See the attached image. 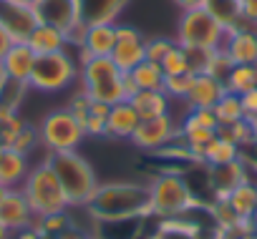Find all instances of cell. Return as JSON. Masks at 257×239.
Here are the masks:
<instances>
[{
    "label": "cell",
    "instance_id": "f6af8a7d",
    "mask_svg": "<svg viewBox=\"0 0 257 239\" xmlns=\"http://www.w3.org/2000/svg\"><path fill=\"white\" fill-rule=\"evenodd\" d=\"M239 239H257V236H254V231H242Z\"/></svg>",
    "mask_w": 257,
    "mask_h": 239
},
{
    "label": "cell",
    "instance_id": "1f68e13d",
    "mask_svg": "<svg viewBox=\"0 0 257 239\" xmlns=\"http://www.w3.org/2000/svg\"><path fill=\"white\" fill-rule=\"evenodd\" d=\"M184 126H197V129H219V121L214 116V108H189L187 118H184Z\"/></svg>",
    "mask_w": 257,
    "mask_h": 239
},
{
    "label": "cell",
    "instance_id": "ab89813d",
    "mask_svg": "<svg viewBox=\"0 0 257 239\" xmlns=\"http://www.w3.org/2000/svg\"><path fill=\"white\" fill-rule=\"evenodd\" d=\"M177 8L184 13V11H197V8H207L209 0H174Z\"/></svg>",
    "mask_w": 257,
    "mask_h": 239
},
{
    "label": "cell",
    "instance_id": "bcb514c9",
    "mask_svg": "<svg viewBox=\"0 0 257 239\" xmlns=\"http://www.w3.org/2000/svg\"><path fill=\"white\" fill-rule=\"evenodd\" d=\"M6 194H8V186H3V184H0V201L6 199Z\"/></svg>",
    "mask_w": 257,
    "mask_h": 239
},
{
    "label": "cell",
    "instance_id": "4fadbf2b",
    "mask_svg": "<svg viewBox=\"0 0 257 239\" xmlns=\"http://www.w3.org/2000/svg\"><path fill=\"white\" fill-rule=\"evenodd\" d=\"M222 51L234 66H254L257 63V31L249 28H229L222 43Z\"/></svg>",
    "mask_w": 257,
    "mask_h": 239
},
{
    "label": "cell",
    "instance_id": "9a60e30c",
    "mask_svg": "<svg viewBox=\"0 0 257 239\" xmlns=\"http://www.w3.org/2000/svg\"><path fill=\"white\" fill-rule=\"evenodd\" d=\"M224 93H227L224 81H219L209 73H199V76H194V83H192L184 103L189 108H214Z\"/></svg>",
    "mask_w": 257,
    "mask_h": 239
},
{
    "label": "cell",
    "instance_id": "7402d4cb",
    "mask_svg": "<svg viewBox=\"0 0 257 239\" xmlns=\"http://www.w3.org/2000/svg\"><path fill=\"white\" fill-rule=\"evenodd\" d=\"M26 176H28V156L16 149H6L0 156V184L13 189L18 181H26Z\"/></svg>",
    "mask_w": 257,
    "mask_h": 239
},
{
    "label": "cell",
    "instance_id": "cb8c5ba5",
    "mask_svg": "<svg viewBox=\"0 0 257 239\" xmlns=\"http://www.w3.org/2000/svg\"><path fill=\"white\" fill-rule=\"evenodd\" d=\"M227 201H229V206H232L242 219H249L252 211L257 209V184L249 181V179H244L242 184H237V186L227 194Z\"/></svg>",
    "mask_w": 257,
    "mask_h": 239
},
{
    "label": "cell",
    "instance_id": "7a4b0ae2",
    "mask_svg": "<svg viewBox=\"0 0 257 239\" xmlns=\"http://www.w3.org/2000/svg\"><path fill=\"white\" fill-rule=\"evenodd\" d=\"M48 164L56 171V176H58V181H61V186L68 196V204L71 206H86L98 189V179H96L91 164L81 154H76V149L48 154Z\"/></svg>",
    "mask_w": 257,
    "mask_h": 239
},
{
    "label": "cell",
    "instance_id": "4316f807",
    "mask_svg": "<svg viewBox=\"0 0 257 239\" xmlns=\"http://www.w3.org/2000/svg\"><path fill=\"white\" fill-rule=\"evenodd\" d=\"M224 88L237 96H244L247 91L257 88V66H232L224 78Z\"/></svg>",
    "mask_w": 257,
    "mask_h": 239
},
{
    "label": "cell",
    "instance_id": "f907efd6",
    "mask_svg": "<svg viewBox=\"0 0 257 239\" xmlns=\"http://www.w3.org/2000/svg\"><path fill=\"white\" fill-rule=\"evenodd\" d=\"M254 236H257V231H254Z\"/></svg>",
    "mask_w": 257,
    "mask_h": 239
},
{
    "label": "cell",
    "instance_id": "7c38bea8",
    "mask_svg": "<svg viewBox=\"0 0 257 239\" xmlns=\"http://www.w3.org/2000/svg\"><path fill=\"white\" fill-rule=\"evenodd\" d=\"M38 23L41 21L36 16V8L21 6L16 0H0V26L13 36L16 43H23Z\"/></svg>",
    "mask_w": 257,
    "mask_h": 239
},
{
    "label": "cell",
    "instance_id": "6da1fadb",
    "mask_svg": "<svg viewBox=\"0 0 257 239\" xmlns=\"http://www.w3.org/2000/svg\"><path fill=\"white\" fill-rule=\"evenodd\" d=\"M96 221H132L152 214V189L137 181L98 184L96 194L86 204Z\"/></svg>",
    "mask_w": 257,
    "mask_h": 239
},
{
    "label": "cell",
    "instance_id": "836d02e7",
    "mask_svg": "<svg viewBox=\"0 0 257 239\" xmlns=\"http://www.w3.org/2000/svg\"><path fill=\"white\" fill-rule=\"evenodd\" d=\"M174 46H177V38H162V36L149 38V41H147V61L159 66V63H162V58H164Z\"/></svg>",
    "mask_w": 257,
    "mask_h": 239
},
{
    "label": "cell",
    "instance_id": "681fc988",
    "mask_svg": "<svg viewBox=\"0 0 257 239\" xmlns=\"http://www.w3.org/2000/svg\"><path fill=\"white\" fill-rule=\"evenodd\" d=\"M154 239H162V236H154Z\"/></svg>",
    "mask_w": 257,
    "mask_h": 239
},
{
    "label": "cell",
    "instance_id": "484cf974",
    "mask_svg": "<svg viewBox=\"0 0 257 239\" xmlns=\"http://www.w3.org/2000/svg\"><path fill=\"white\" fill-rule=\"evenodd\" d=\"M128 76H132V81L137 83L139 91H162L164 88V71L157 63L144 61L134 71H128Z\"/></svg>",
    "mask_w": 257,
    "mask_h": 239
},
{
    "label": "cell",
    "instance_id": "74e56055",
    "mask_svg": "<svg viewBox=\"0 0 257 239\" xmlns=\"http://www.w3.org/2000/svg\"><path fill=\"white\" fill-rule=\"evenodd\" d=\"M242 106H244V116L247 118L249 116H257V88H252V91H247L242 96Z\"/></svg>",
    "mask_w": 257,
    "mask_h": 239
},
{
    "label": "cell",
    "instance_id": "277c9868",
    "mask_svg": "<svg viewBox=\"0 0 257 239\" xmlns=\"http://www.w3.org/2000/svg\"><path fill=\"white\" fill-rule=\"evenodd\" d=\"M23 194L33 209V214L41 216H51V214H61L68 211V196L56 176V171L51 169V164H41L33 171H28L26 184H23Z\"/></svg>",
    "mask_w": 257,
    "mask_h": 239
},
{
    "label": "cell",
    "instance_id": "8992f818",
    "mask_svg": "<svg viewBox=\"0 0 257 239\" xmlns=\"http://www.w3.org/2000/svg\"><path fill=\"white\" fill-rule=\"evenodd\" d=\"M78 76H81V66L68 51L46 53L36 58V66L28 78V88L41 93H56L68 88Z\"/></svg>",
    "mask_w": 257,
    "mask_h": 239
},
{
    "label": "cell",
    "instance_id": "9c48e42d",
    "mask_svg": "<svg viewBox=\"0 0 257 239\" xmlns=\"http://www.w3.org/2000/svg\"><path fill=\"white\" fill-rule=\"evenodd\" d=\"M177 136H182V131L177 129L174 118L169 113H164V116H154V118H142V124L137 126V131L132 134L128 141L142 151H154V149L167 146Z\"/></svg>",
    "mask_w": 257,
    "mask_h": 239
},
{
    "label": "cell",
    "instance_id": "5b68a950",
    "mask_svg": "<svg viewBox=\"0 0 257 239\" xmlns=\"http://www.w3.org/2000/svg\"><path fill=\"white\" fill-rule=\"evenodd\" d=\"M227 31L229 28L209 8L184 11L182 18H179V28H177V43L182 48L219 51L224 38H227Z\"/></svg>",
    "mask_w": 257,
    "mask_h": 239
},
{
    "label": "cell",
    "instance_id": "ba28073f",
    "mask_svg": "<svg viewBox=\"0 0 257 239\" xmlns=\"http://www.w3.org/2000/svg\"><path fill=\"white\" fill-rule=\"evenodd\" d=\"M38 134H41V141L48 149V154H53V151H73L81 144V139L86 136L83 126L76 121L68 108H58V111L48 113L43 118Z\"/></svg>",
    "mask_w": 257,
    "mask_h": 239
},
{
    "label": "cell",
    "instance_id": "60d3db41",
    "mask_svg": "<svg viewBox=\"0 0 257 239\" xmlns=\"http://www.w3.org/2000/svg\"><path fill=\"white\" fill-rule=\"evenodd\" d=\"M43 234L38 231V229H33V226H26V229H18V236L16 239H41Z\"/></svg>",
    "mask_w": 257,
    "mask_h": 239
},
{
    "label": "cell",
    "instance_id": "e0dca14e",
    "mask_svg": "<svg viewBox=\"0 0 257 239\" xmlns=\"http://www.w3.org/2000/svg\"><path fill=\"white\" fill-rule=\"evenodd\" d=\"M36 53L33 48L23 41V43H13V48L6 53L3 63H0V68H3V73L13 81H21V83H28L31 78V71L36 66Z\"/></svg>",
    "mask_w": 257,
    "mask_h": 239
},
{
    "label": "cell",
    "instance_id": "3957f363",
    "mask_svg": "<svg viewBox=\"0 0 257 239\" xmlns=\"http://www.w3.org/2000/svg\"><path fill=\"white\" fill-rule=\"evenodd\" d=\"M81 83L83 91L101 103H118L126 101L123 93V73L113 63L111 56H83L81 58Z\"/></svg>",
    "mask_w": 257,
    "mask_h": 239
},
{
    "label": "cell",
    "instance_id": "44dd1931",
    "mask_svg": "<svg viewBox=\"0 0 257 239\" xmlns=\"http://www.w3.org/2000/svg\"><path fill=\"white\" fill-rule=\"evenodd\" d=\"M128 0H81V21L86 26L93 23H113L116 16L126 8Z\"/></svg>",
    "mask_w": 257,
    "mask_h": 239
},
{
    "label": "cell",
    "instance_id": "2e32d148",
    "mask_svg": "<svg viewBox=\"0 0 257 239\" xmlns=\"http://www.w3.org/2000/svg\"><path fill=\"white\" fill-rule=\"evenodd\" d=\"M142 124V116L132 106V101H118L108 108L106 116V136L111 139H132L137 126Z\"/></svg>",
    "mask_w": 257,
    "mask_h": 239
},
{
    "label": "cell",
    "instance_id": "4dcf8cb0",
    "mask_svg": "<svg viewBox=\"0 0 257 239\" xmlns=\"http://www.w3.org/2000/svg\"><path fill=\"white\" fill-rule=\"evenodd\" d=\"M217 134L224 136V139H229V141L237 144V146H247V144H252V134H249L247 118H242V121H234V124H227V126H219Z\"/></svg>",
    "mask_w": 257,
    "mask_h": 239
},
{
    "label": "cell",
    "instance_id": "603a6c76",
    "mask_svg": "<svg viewBox=\"0 0 257 239\" xmlns=\"http://www.w3.org/2000/svg\"><path fill=\"white\" fill-rule=\"evenodd\" d=\"M126 101H132V106L137 108V113L142 118L164 116V113H169V103H172V98L164 91H137L132 98H126Z\"/></svg>",
    "mask_w": 257,
    "mask_h": 239
},
{
    "label": "cell",
    "instance_id": "8fae6325",
    "mask_svg": "<svg viewBox=\"0 0 257 239\" xmlns=\"http://www.w3.org/2000/svg\"><path fill=\"white\" fill-rule=\"evenodd\" d=\"M36 16L41 23H48L66 36L83 23L81 21V0H41L36 6Z\"/></svg>",
    "mask_w": 257,
    "mask_h": 239
},
{
    "label": "cell",
    "instance_id": "7dc6e473",
    "mask_svg": "<svg viewBox=\"0 0 257 239\" xmlns=\"http://www.w3.org/2000/svg\"><path fill=\"white\" fill-rule=\"evenodd\" d=\"M249 219H252V224H254V229H257V209L252 211V216H249Z\"/></svg>",
    "mask_w": 257,
    "mask_h": 239
},
{
    "label": "cell",
    "instance_id": "f1b7e54d",
    "mask_svg": "<svg viewBox=\"0 0 257 239\" xmlns=\"http://www.w3.org/2000/svg\"><path fill=\"white\" fill-rule=\"evenodd\" d=\"M194 83V73H177V76H164V93L169 98H187L189 88Z\"/></svg>",
    "mask_w": 257,
    "mask_h": 239
},
{
    "label": "cell",
    "instance_id": "e575fe53",
    "mask_svg": "<svg viewBox=\"0 0 257 239\" xmlns=\"http://www.w3.org/2000/svg\"><path fill=\"white\" fill-rule=\"evenodd\" d=\"M38 141H41V134L33 129V126H23L18 134H16V139H13V144H11V149H16V151H21V154H31L36 146H38Z\"/></svg>",
    "mask_w": 257,
    "mask_h": 239
},
{
    "label": "cell",
    "instance_id": "c3c4849f",
    "mask_svg": "<svg viewBox=\"0 0 257 239\" xmlns=\"http://www.w3.org/2000/svg\"><path fill=\"white\" fill-rule=\"evenodd\" d=\"M3 151H6V146H3V144H0V156H3Z\"/></svg>",
    "mask_w": 257,
    "mask_h": 239
},
{
    "label": "cell",
    "instance_id": "f546056e",
    "mask_svg": "<svg viewBox=\"0 0 257 239\" xmlns=\"http://www.w3.org/2000/svg\"><path fill=\"white\" fill-rule=\"evenodd\" d=\"M162 71H164V76H177V73H187L189 71V63H187V53H184V48L177 43L164 58H162Z\"/></svg>",
    "mask_w": 257,
    "mask_h": 239
},
{
    "label": "cell",
    "instance_id": "ffe728a7",
    "mask_svg": "<svg viewBox=\"0 0 257 239\" xmlns=\"http://www.w3.org/2000/svg\"><path fill=\"white\" fill-rule=\"evenodd\" d=\"M26 43L33 48L36 56H46V53H58V51H66L68 48V38L63 31L48 26V23H38L31 36L26 38Z\"/></svg>",
    "mask_w": 257,
    "mask_h": 239
},
{
    "label": "cell",
    "instance_id": "83f0119b",
    "mask_svg": "<svg viewBox=\"0 0 257 239\" xmlns=\"http://www.w3.org/2000/svg\"><path fill=\"white\" fill-rule=\"evenodd\" d=\"M214 116H217V121L219 126H227V124H234V121H242L244 116V106H242V96L237 93H224L219 98V103L214 106Z\"/></svg>",
    "mask_w": 257,
    "mask_h": 239
},
{
    "label": "cell",
    "instance_id": "d6986e66",
    "mask_svg": "<svg viewBox=\"0 0 257 239\" xmlns=\"http://www.w3.org/2000/svg\"><path fill=\"white\" fill-rule=\"evenodd\" d=\"M113 46H116V23L86 26V36L81 43V58L83 56H111Z\"/></svg>",
    "mask_w": 257,
    "mask_h": 239
},
{
    "label": "cell",
    "instance_id": "ac0fdd59",
    "mask_svg": "<svg viewBox=\"0 0 257 239\" xmlns=\"http://www.w3.org/2000/svg\"><path fill=\"white\" fill-rule=\"evenodd\" d=\"M247 179V169H244V161L242 156L229 161V164H219V166H209V184L214 189V196L217 199H227V194L242 184Z\"/></svg>",
    "mask_w": 257,
    "mask_h": 239
},
{
    "label": "cell",
    "instance_id": "d6a6232c",
    "mask_svg": "<svg viewBox=\"0 0 257 239\" xmlns=\"http://www.w3.org/2000/svg\"><path fill=\"white\" fill-rule=\"evenodd\" d=\"M184 53H187L189 73L199 76V73H207L209 71V63H212L214 51H207V48H184Z\"/></svg>",
    "mask_w": 257,
    "mask_h": 239
},
{
    "label": "cell",
    "instance_id": "7bdbcfd3",
    "mask_svg": "<svg viewBox=\"0 0 257 239\" xmlns=\"http://www.w3.org/2000/svg\"><path fill=\"white\" fill-rule=\"evenodd\" d=\"M16 3H21V6H31V8H36L41 0H16Z\"/></svg>",
    "mask_w": 257,
    "mask_h": 239
},
{
    "label": "cell",
    "instance_id": "30bf717a",
    "mask_svg": "<svg viewBox=\"0 0 257 239\" xmlns=\"http://www.w3.org/2000/svg\"><path fill=\"white\" fill-rule=\"evenodd\" d=\"M111 58L121 73L134 71L147 61V38L134 26H116V46L111 51Z\"/></svg>",
    "mask_w": 257,
    "mask_h": 239
},
{
    "label": "cell",
    "instance_id": "5bb4252c",
    "mask_svg": "<svg viewBox=\"0 0 257 239\" xmlns=\"http://www.w3.org/2000/svg\"><path fill=\"white\" fill-rule=\"evenodd\" d=\"M36 219L28 199L23 191H16V189H8L6 199L0 201V224H6L8 231H18V229H26L31 226Z\"/></svg>",
    "mask_w": 257,
    "mask_h": 239
},
{
    "label": "cell",
    "instance_id": "d4e9b609",
    "mask_svg": "<svg viewBox=\"0 0 257 239\" xmlns=\"http://www.w3.org/2000/svg\"><path fill=\"white\" fill-rule=\"evenodd\" d=\"M234 159H239V146L232 144L229 139L219 136V134H217V136L204 146V151H202V161L209 164V166L229 164V161H234Z\"/></svg>",
    "mask_w": 257,
    "mask_h": 239
},
{
    "label": "cell",
    "instance_id": "f35d334b",
    "mask_svg": "<svg viewBox=\"0 0 257 239\" xmlns=\"http://www.w3.org/2000/svg\"><path fill=\"white\" fill-rule=\"evenodd\" d=\"M13 43H16V41H13V36H11V33L3 28V26H0V63H3L6 53L13 48Z\"/></svg>",
    "mask_w": 257,
    "mask_h": 239
},
{
    "label": "cell",
    "instance_id": "52a82bcc",
    "mask_svg": "<svg viewBox=\"0 0 257 239\" xmlns=\"http://www.w3.org/2000/svg\"><path fill=\"white\" fill-rule=\"evenodd\" d=\"M152 189V214L157 216H179L189 206H194V196L187 181L177 174H162L149 184Z\"/></svg>",
    "mask_w": 257,
    "mask_h": 239
},
{
    "label": "cell",
    "instance_id": "d590c367",
    "mask_svg": "<svg viewBox=\"0 0 257 239\" xmlns=\"http://www.w3.org/2000/svg\"><path fill=\"white\" fill-rule=\"evenodd\" d=\"M86 136H106V116H93L88 113L86 124H83Z\"/></svg>",
    "mask_w": 257,
    "mask_h": 239
},
{
    "label": "cell",
    "instance_id": "ee69618b",
    "mask_svg": "<svg viewBox=\"0 0 257 239\" xmlns=\"http://www.w3.org/2000/svg\"><path fill=\"white\" fill-rule=\"evenodd\" d=\"M8 236H11L8 226H6V224H0V239H8Z\"/></svg>",
    "mask_w": 257,
    "mask_h": 239
},
{
    "label": "cell",
    "instance_id": "8d00e7d4",
    "mask_svg": "<svg viewBox=\"0 0 257 239\" xmlns=\"http://www.w3.org/2000/svg\"><path fill=\"white\" fill-rule=\"evenodd\" d=\"M239 18L247 23H257V0H237Z\"/></svg>",
    "mask_w": 257,
    "mask_h": 239
},
{
    "label": "cell",
    "instance_id": "b9f144b4",
    "mask_svg": "<svg viewBox=\"0 0 257 239\" xmlns=\"http://www.w3.org/2000/svg\"><path fill=\"white\" fill-rule=\"evenodd\" d=\"M247 124H249V134H252V144H257V116H249V118H247Z\"/></svg>",
    "mask_w": 257,
    "mask_h": 239
}]
</instances>
